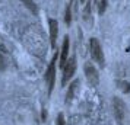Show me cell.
<instances>
[{"instance_id": "cell-2", "label": "cell", "mask_w": 130, "mask_h": 125, "mask_svg": "<svg viewBox=\"0 0 130 125\" xmlns=\"http://www.w3.org/2000/svg\"><path fill=\"white\" fill-rule=\"evenodd\" d=\"M89 45H91V55H92L94 61L100 67H104V64H105L104 51H102V48H101L98 39H96V38H92V39H91V42H89Z\"/></svg>"}, {"instance_id": "cell-6", "label": "cell", "mask_w": 130, "mask_h": 125, "mask_svg": "<svg viewBox=\"0 0 130 125\" xmlns=\"http://www.w3.org/2000/svg\"><path fill=\"white\" fill-rule=\"evenodd\" d=\"M48 25H50V41H51V47L54 48L56 41H57V34H59V23H57V20L50 19Z\"/></svg>"}, {"instance_id": "cell-9", "label": "cell", "mask_w": 130, "mask_h": 125, "mask_svg": "<svg viewBox=\"0 0 130 125\" xmlns=\"http://www.w3.org/2000/svg\"><path fill=\"white\" fill-rule=\"evenodd\" d=\"M91 5H92V2H89L86 5V7H85V10H83V20L86 22V25L92 23V19H91Z\"/></svg>"}, {"instance_id": "cell-13", "label": "cell", "mask_w": 130, "mask_h": 125, "mask_svg": "<svg viewBox=\"0 0 130 125\" xmlns=\"http://www.w3.org/2000/svg\"><path fill=\"white\" fill-rule=\"evenodd\" d=\"M3 68H6V58L0 54V70H3Z\"/></svg>"}, {"instance_id": "cell-7", "label": "cell", "mask_w": 130, "mask_h": 125, "mask_svg": "<svg viewBox=\"0 0 130 125\" xmlns=\"http://www.w3.org/2000/svg\"><path fill=\"white\" fill-rule=\"evenodd\" d=\"M69 47H70V42L69 38L66 36L64 41H63V48H61V57H60V66L64 67L66 61H67V55H69Z\"/></svg>"}, {"instance_id": "cell-3", "label": "cell", "mask_w": 130, "mask_h": 125, "mask_svg": "<svg viewBox=\"0 0 130 125\" xmlns=\"http://www.w3.org/2000/svg\"><path fill=\"white\" fill-rule=\"evenodd\" d=\"M64 71H63V79H61V83L66 84L72 77H73V74H75V70H76V58L75 57H70L69 61H66L64 64Z\"/></svg>"}, {"instance_id": "cell-12", "label": "cell", "mask_w": 130, "mask_h": 125, "mask_svg": "<svg viewBox=\"0 0 130 125\" xmlns=\"http://www.w3.org/2000/svg\"><path fill=\"white\" fill-rule=\"evenodd\" d=\"M105 9H107V0H101V3H100V15H102V13L105 12Z\"/></svg>"}, {"instance_id": "cell-14", "label": "cell", "mask_w": 130, "mask_h": 125, "mask_svg": "<svg viewBox=\"0 0 130 125\" xmlns=\"http://www.w3.org/2000/svg\"><path fill=\"white\" fill-rule=\"evenodd\" d=\"M57 125H64V116H63V113L59 115V118H57Z\"/></svg>"}, {"instance_id": "cell-4", "label": "cell", "mask_w": 130, "mask_h": 125, "mask_svg": "<svg viewBox=\"0 0 130 125\" xmlns=\"http://www.w3.org/2000/svg\"><path fill=\"white\" fill-rule=\"evenodd\" d=\"M56 61H57V55H54V58L51 60L50 66L45 73V80L48 83V92H51L54 87V80H56Z\"/></svg>"}, {"instance_id": "cell-5", "label": "cell", "mask_w": 130, "mask_h": 125, "mask_svg": "<svg viewBox=\"0 0 130 125\" xmlns=\"http://www.w3.org/2000/svg\"><path fill=\"white\" fill-rule=\"evenodd\" d=\"M85 76H86L88 82L92 84V86H96L98 82H100L98 71H96V68H95L91 63H86V64H85Z\"/></svg>"}, {"instance_id": "cell-11", "label": "cell", "mask_w": 130, "mask_h": 125, "mask_svg": "<svg viewBox=\"0 0 130 125\" xmlns=\"http://www.w3.org/2000/svg\"><path fill=\"white\" fill-rule=\"evenodd\" d=\"M70 7H72V5H69V6H67V10H66V23H67V25L72 22V12H70Z\"/></svg>"}, {"instance_id": "cell-15", "label": "cell", "mask_w": 130, "mask_h": 125, "mask_svg": "<svg viewBox=\"0 0 130 125\" xmlns=\"http://www.w3.org/2000/svg\"><path fill=\"white\" fill-rule=\"evenodd\" d=\"M80 2H83V0H80Z\"/></svg>"}, {"instance_id": "cell-1", "label": "cell", "mask_w": 130, "mask_h": 125, "mask_svg": "<svg viewBox=\"0 0 130 125\" xmlns=\"http://www.w3.org/2000/svg\"><path fill=\"white\" fill-rule=\"evenodd\" d=\"M112 106H114V116L117 121V125H129V119H127V106L120 97H114L112 101Z\"/></svg>"}, {"instance_id": "cell-8", "label": "cell", "mask_w": 130, "mask_h": 125, "mask_svg": "<svg viewBox=\"0 0 130 125\" xmlns=\"http://www.w3.org/2000/svg\"><path fill=\"white\" fill-rule=\"evenodd\" d=\"M77 84H79V82L75 80V82L69 86V92H67V95H66V102H70L72 99H73V95H75V92H76V89H77Z\"/></svg>"}, {"instance_id": "cell-10", "label": "cell", "mask_w": 130, "mask_h": 125, "mask_svg": "<svg viewBox=\"0 0 130 125\" xmlns=\"http://www.w3.org/2000/svg\"><path fill=\"white\" fill-rule=\"evenodd\" d=\"M22 3H25V6L29 9L31 12H34V13H37V6H35V3L32 2V0H21Z\"/></svg>"}]
</instances>
